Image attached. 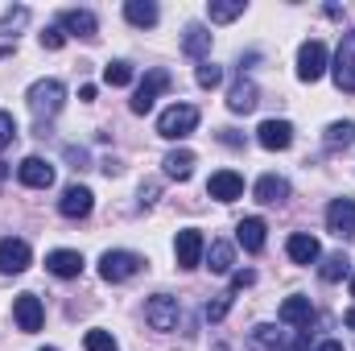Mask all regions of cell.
Listing matches in <instances>:
<instances>
[{"mask_svg": "<svg viewBox=\"0 0 355 351\" xmlns=\"http://www.w3.org/2000/svg\"><path fill=\"white\" fill-rule=\"evenodd\" d=\"M17 178H21V186H29V190H50V186H54V166H50L46 157H25V162L17 166Z\"/></svg>", "mask_w": 355, "mask_h": 351, "instance_id": "cell-13", "label": "cell"}, {"mask_svg": "<svg viewBox=\"0 0 355 351\" xmlns=\"http://www.w3.org/2000/svg\"><path fill=\"white\" fill-rule=\"evenodd\" d=\"M207 194L219 198V203H236L244 194V178L236 174V170H219V174H211V182H207Z\"/></svg>", "mask_w": 355, "mask_h": 351, "instance_id": "cell-17", "label": "cell"}, {"mask_svg": "<svg viewBox=\"0 0 355 351\" xmlns=\"http://www.w3.org/2000/svg\"><path fill=\"white\" fill-rule=\"evenodd\" d=\"M252 194H257V203H268V207H272V203H285V198H289V182L277 178V174H265L261 182H257Z\"/></svg>", "mask_w": 355, "mask_h": 351, "instance_id": "cell-24", "label": "cell"}, {"mask_svg": "<svg viewBox=\"0 0 355 351\" xmlns=\"http://www.w3.org/2000/svg\"><path fill=\"white\" fill-rule=\"evenodd\" d=\"M103 83L107 87H128L132 83V62H124V58L120 62H107L103 67Z\"/></svg>", "mask_w": 355, "mask_h": 351, "instance_id": "cell-31", "label": "cell"}, {"mask_svg": "<svg viewBox=\"0 0 355 351\" xmlns=\"http://www.w3.org/2000/svg\"><path fill=\"white\" fill-rule=\"evenodd\" d=\"M91 207H95V194H91L87 186H67L62 190V198H58V211L67 215V219H87L91 215Z\"/></svg>", "mask_w": 355, "mask_h": 351, "instance_id": "cell-14", "label": "cell"}, {"mask_svg": "<svg viewBox=\"0 0 355 351\" xmlns=\"http://www.w3.org/2000/svg\"><path fill=\"white\" fill-rule=\"evenodd\" d=\"M327 232L331 236H339V240H352L355 236V198H335L331 207H327Z\"/></svg>", "mask_w": 355, "mask_h": 351, "instance_id": "cell-8", "label": "cell"}, {"mask_svg": "<svg viewBox=\"0 0 355 351\" xmlns=\"http://www.w3.org/2000/svg\"><path fill=\"white\" fill-rule=\"evenodd\" d=\"M62 103H67V87H62V79H37V83L29 87V112H33L37 120L58 116Z\"/></svg>", "mask_w": 355, "mask_h": 351, "instance_id": "cell-1", "label": "cell"}, {"mask_svg": "<svg viewBox=\"0 0 355 351\" xmlns=\"http://www.w3.org/2000/svg\"><path fill=\"white\" fill-rule=\"evenodd\" d=\"M182 54H190V58H207V54H211V29H207V25H186Z\"/></svg>", "mask_w": 355, "mask_h": 351, "instance_id": "cell-23", "label": "cell"}, {"mask_svg": "<svg viewBox=\"0 0 355 351\" xmlns=\"http://www.w3.org/2000/svg\"><path fill=\"white\" fill-rule=\"evenodd\" d=\"M12 141H17V120L8 112H0V149H8Z\"/></svg>", "mask_w": 355, "mask_h": 351, "instance_id": "cell-37", "label": "cell"}, {"mask_svg": "<svg viewBox=\"0 0 355 351\" xmlns=\"http://www.w3.org/2000/svg\"><path fill=\"white\" fill-rule=\"evenodd\" d=\"M194 128H198V108L194 103H174L157 116V137H166V141H182Z\"/></svg>", "mask_w": 355, "mask_h": 351, "instance_id": "cell-2", "label": "cell"}, {"mask_svg": "<svg viewBox=\"0 0 355 351\" xmlns=\"http://www.w3.org/2000/svg\"><path fill=\"white\" fill-rule=\"evenodd\" d=\"M285 252H289V261H293V264H314L318 257H322L318 240H314V236H306V232H293V236H289V244H285Z\"/></svg>", "mask_w": 355, "mask_h": 351, "instance_id": "cell-19", "label": "cell"}, {"mask_svg": "<svg viewBox=\"0 0 355 351\" xmlns=\"http://www.w3.org/2000/svg\"><path fill=\"white\" fill-rule=\"evenodd\" d=\"M227 310H232V293H219L215 302H207L202 318H207V323H223V318H227Z\"/></svg>", "mask_w": 355, "mask_h": 351, "instance_id": "cell-32", "label": "cell"}, {"mask_svg": "<svg viewBox=\"0 0 355 351\" xmlns=\"http://www.w3.org/2000/svg\"><path fill=\"white\" fill-rule=\"evenodd\" d=\"M352 298H355V277H352Z\"/></svg>", "mask_w": 355, "mask_h": 351, "instance_id": "cell-45", "label": "cell"}, {"mask_svg": "<svg viewBox=\"0 0 355 351\" xmlns=\"http://www.w3.org/2000/svg\"><path fill=\"white\" fill-rule=\"evenodd\" d=\"M257 103H261V91H257L252 79H236V83H232V91H227V108H232L236 116H248Z\"/></svg>", "mask_w": 355, "mask_h": 351, "instance_id": "cell-18", "label": "cell"}, {"mask_svg": "<svg viewBox=\"0 0 355 351\" xmlns=\"http://www.w3.org/2000/svg\"><path fill=\"white\" fill-rule=\"evenodd\" d=\"M162 91H170V71H162V67H153L145 79H141V87H137V95H132V112L137 116H145V112H153V103H157V95Z\"/></svg>", "mask_w": 355, "mask_h": 351, "instance_id": "cell-5", "label": "cell"}, {"mask_svg": "<svg viewBox=\"0 0 355 351\" xmlns=\"http://www.w3.org/2000/svg\"><path fill=\"white\" fill-rule=\"evenodd\" d=\"M257 141L272 149V153H281V149H289L293 145V124L289 120H265L261 128H257Z\"/></svg>", "mask_w": 355, "mask_h": 351, "instance_id": "cell-16", "label": "cell"}, {"mask_svg": "<svg viewBox=\"0 0 355 351\" xmlns=\"http://www.w3.org/2000/svg\"><path fill=\"white\" fill-rule=\"evenodd\" d=\"M29 21V8L25 4H17V8H8L4 17H0V33H12V29H21Z\"/></svg>", "mask_w": 355, "mask_h": 351, "instance_id": "cell-33", "label": "cell"}, {"mask_svg": "<svg viewBox=\"0 0 355 351\" xmlns=\"http://www.w3.org/2000/svg\"><path fill=\"white\" fill-rule=\"evenodd\" d=\"M232 264H236V248H232L227 240H215V244L207 248V268H211V273H232Z\"/></svg>", "mask_w": 355, "mask_h": 351, "instance_id": "cell-26", "label": "cell"}, {"mask_svg": "<svg viewBox=\"0 0 355 351\" xmlns=\"http://www.w3.org/2000/svg\"><path fill=\"white\" fill-rule=\"evenodd\" d=\"M124 17H128V25H137V29H153L162 12H157L153 0H128V4H124Z\"/></svg>", "mask_w": 355, "mask_h": 351, "instance_id": "cell-22", "label": "cell"}, {"mask_svg": "<svg viewBox=\"0 0 355 351\" xmlns=\"http://www.w3.org/2000/svg\"><path fill=\"white\" fill-rule=\"evenodd\" d=\"M318 351H343V343H335V339H327V343H318Z\"/></svg>", "mask_w": 355, "mask_h": 351, "instance_id": "cell-42", "label": "cell"}, {"mask_svg": "<svg viewBox=\"0 0 355 351\" xmlns=\"http://www.w3.org/2000/svg\"><path fill=\"white\" fill-rule=\"evenodd\" d=\"M178 298H170V293H157V298H149L145 302V323L153 327V331H174L178 327Z\"/></svg>", "mask_w": 355, "mask_h": 351, "instance_id": "cell-6", "label": "cell"}, {"mask_svg": "<svg viewBox=\"0 0 355 351\" xmlns=\"http://www.w3.org/2000/svg\"><path fill=\"white\" fill-rule=\"evenodd\" d=\"M12 318H17V327H21L25 335H33V331H42V323H46V310H42V298H37V293H21V298L12 302Z\"/></svg>", "mask_w": 355, "mask_h": 351, "instance_id": "cell-10", "label": "cell"}, {"mask_svg": "<svg viewBox=\"0 0 355 351\" xmlns=\"http://www.w3.org/2000/svg\"><path fill=\"white\" fill-rule=\"evenodd\" d=\"M83 348H87V351H120V348H116V339H112L107 331H87V335H83Z\"/></svg>", "mask_w": 355, "mask_h": 351, "instance_id": "cell-34", "label": "cell"}, {"mask_svg": "<svg viewBox=\"0 0 355 351\" xmlns=\"http://www.w3.org/2000/svg\"><path fill=\"white\" fill-rule=\"evenodd\" d=\"M33 261V252H29V244L25 240H17V236H8V240H0V273H8V277H17V273H25Z\"/></svg>", "mask_w": 355, "mask_h": 351, "instance_id": "cell-12", "label": "cell"}, {"mask_svg": "<svg viewBox=\"0 0 355 351\" xmlns=\"http://www.w3.org/2000/svg\"><path fill=\"white\" fill-rule=\"evenodd\" d=\"M141 268H145V257L124 252V248H112V252H103V257H99V277H103V281H112V285H120V281L137 277Z\"/></svg>", "mask_w": 355, "mask_h": 351, "instance_id": "cell-3", "label": "cell"}, {"mask_svg": "<svg viewBox=\"0 0 355 351\" xmlns=\"http://www.w3.org/2000/svg\"><path fill=\"white\" fill-rule=\"evenodd\" d=\"M46 268H50L54 277H79V273H83V252H75V248H58V252L46 257Z\"/></svg>", "mask_w": 355, "mask_h": 351, "instance_id": "cell-21", "label": "cell"}, {"mask_svg": "<svg viewBox=\"0 0 355 351\" xmlns=\"http://www.w3.org/2000/svg\"><path fill=\"white\" fill-rule=\"evenodd\" d=\"M202 232L198 228H182L174 240V257H178V268H198L202 264Z\"/></svg>", "mask_w": 355, "mask_h": 351, "instance_id": "cell-9", "label": "cell"}, {"mask_svg": "<svg viewBox=\"0 0 355 351\" xmlns=\"http://www.w3.org/2000/svg\"><path fill=\"white\" fill-rule=\"evenodd\" d=\"M219 141H223V145H240V132H236V128H223Z\"/></svg>", "mask_w": 355, "mask_h": 351, "instance_id": "cell-41", "label": "cell"}, {"mask_svg": "<svg viewBox=\"0 0 355 351\" xmlns=\"http://www.w3.org/2000/svg\"><path fill=\"white\" fill-rule=\"evenodd\" d=\"M352 141H355V124L352 120H335V124L322 132V145H327L331 153H335V149H347Z\"/></svg>", "mask_w": 355, "mask_h": 351, "instance_id": "cell-27", "label": "cell"}, {"mask_svg": "<svg viewBox=\"0 0 355 351\" xmlns=\"http://www.w3.org/2000/svg\"><path fill=\"white\" fill-rule=\"evenodd\" d=\"M327 62H331V50H327V42H306L302 50H297V79L302 83H318L322 75H327Z\"/></svg>", "mask_w": 355, "mask_h": 351, "instance_id": "cell-4", "label": "cell"}, {"mask_svg": "<svg viewBox=\"0 0 355 351\" xmlns=\"http://www.w3.org/2000/svg\"><path fill=\"white\" fill-rule=\"evenodd\" d=\"M335 87L355 95V29H347L343 42H339V54H335Z\"/></svg>", "mask_w": 355, "mask_h": 351, "instance_id": "cell-7", "label": "cell"}, {"mask_svg": "<svg viewBox=\"0 0 355 351\" xmlns=\"http://www.w3.org/2000/svg\"><path fill=\"white\" fill-rule=\"evenodd\" d=\"M162 166H166V178L186 182V178L194 174V153H190V149H174V153H166V157H162Z\"/></svg>", "mask_w": 355, "mask_h": 351, "instance_id": "cell-25", "label": "cell"}, {"mask_svg": "<svg viewBox=\"0 0 355 351\" xmlns=\"http://www.w3.org/2000/svg\"><path fill=\"white\" fill-rule=\"evenodd\" d=\"M343 323H347V327L355 331V310H347V318H343Z\"/></svg>", "mask_w": 355, "mask_h": 351, "instance_id": "cell-43", "label": "cell"}, {"mask_svg": "<svg viewBox=\"0 0 355 351\" xmlns=\"http://www.w3.org/2000/svg\"><path fill=\"white\" fill-rule=\"evenodd\" d=\"M277 343H281V331L268 327V323H261V327L252 331V339H248V351H277Z\"/></svg>", "mask_w": 355, "mask_h": 351, "instance_id": "cell-30", "label": "cell"}, {"mask_svg": "<svg viewBox=\"0 0 355 351\" xmlns=\"http://www.w3.org/2000/svg\"><path fill=\"white\" fill-rule=\"evenodd\" d=\"M37 37H42V46H46V50H62V46H67V33H62V25H46Z\"/></svg>", "mask_w": 355, "mask_h": 351, "instance_id": "cell-35", "label": "cell"}, {"mask_svg": "<svg viewBox=\"0 0 355 351\" xmlns=\"http://www.w3.org/2000/svg\"><path fill=\"white\" fill-rule=\"evenodd\" d=\"M244 0H211L207 4V17L215 21V25H227V21H236V17H244Z\"/></svg>", "mask_w": 355, "mask_h": 351, "instance_id": "cell-28", "label": "cell"}, {"mask_svg": "<svg viewBox=\"0 0 355 351\" xmlns=\"http://www.w3.org/2000/svg\"><path fill=\"white\" fill-rule=\"evenodd\" d=\"M67 162H75V170H87V153L75 149V145H67Z\"/></svg>", "mask_w": 355, "mask_h": 351, "instance_id": "cell-39", "label": "cell"}, {"mask_svg": "<svg viewBox=\"0 0 355 351\" xmlns=\"http://www.w3.org/2000/svg\"><path fill=\"white\" fill-rule=\"evenodd\" d=\"M318 273H322V281H343V277L352 273V261H347V252H331V257H322Z\"/></svg>", "mask_w": 355, "mask_h": 351, "instance_id": "cell-29", "label": "cell"}, {"mask_svg": "<svg viewBox=\"0 0 355 351\" xmlns=\"http://www.w3.org/2000/svg\"><path fill=\"white\" fill-rule=\"evenodd\" d=\"M252 281H257V273H252V268H236V273H232V289H248Z\"/></svg>", "mask_w": 355, "mask_h": 351, "instance_id": "cell-38", "label": "cell"}, {"mask_svg": "<svg viewBox=\"0 0 355 351\" xmlns=\"http://www.w3.org/2000/svg\"><path fill=\"white\" fill-rule=\"evenodd\" d=\"M58 25H62V33H75L83 42H95L99 37V21H95V12H87V8H62L58 12Z\"/></svg>", "mask_w": 355, "mask_h": 351, "instance_id": "cell-11", "label": "cell"}, {"mask_svg": "<svg viewBox=\"0 0 355 351\" xmlns=\"http://www.w3.org/2000/svg\"><path fill=\"white\" fill-rule=\"evenodd\" d=\"M219 83H223V71L215 62H202L198 67V87H219Z\"/></svg>", "mask_w": 355, "mask_h": 351, "instance_id": "cell-36", "label": "cell"}, {"mask_svg": "<svg viewBox=\"0 0 355 351\" xmlns=\"http://www.w3.org/2000/svg\"><path fill=\"white\" fill-rule=\"evenodd\" d=\"M42 351H58V348H42Z\"/></svg>", "mask_w": 355, "mask_h": 351, "instance_id": "cell-46", "label": "cell"}, {"mask_svg": "<svg viewBox=\"0 0 355 351\" xmlns=\"http://www.w3.org/2000/svg\"><path fill=\"white\" fill-rule=\"evenodd\" d=\"M4 178H8V166H4V162H0V182H4Z\"/></svg>", "mask_w": 355, "mask_h": 351, "instance_id": "cell-44", "label": "cell"}, {"mask_svg": "<svg viewBox=\"0 0 355 351\" xmlns=\"http://www.w3.org/2000/svg\"><path fill=\"white\" fill-rule=\"evenodd\" d=\"M153 198H157V182H145V186H141V207H149Z\"/></svg>", "mask_w": 355, "mask_h": 351, "instance_id": "cell-40", "label": "cell"}, {"mask_svg": "<svg viewBox=\"0 0 355 351\" xmlns=\"http://www.w3.org/2000/svg\"><path fill=\"white\" fill-rule=\"evenodd\" d=\"M277 318H281L285 327H302V331H310V323H314V306H310V298L293 293V298H285V302H281Z\"/></svg>", "mask_w": 355, "mask_h": 351, "instance_id": "cell-15", "label": "cell"}, {"mask_svg": "<svg viewBox=\"0 0 355 351\" xmlns=\"http://www.w3.org/2000/svg\"><path fill=\"white\" fill-rule=\"evenodd\" d=\"M265 219H257V215H252V219H240V228H236V244H240V248H244V252H261V248H265Z\"/></svg>", "mask_w": 355, "mask_h": 351, "instance_id": "cell-20", "label": "cell"}]
</instances>
